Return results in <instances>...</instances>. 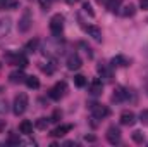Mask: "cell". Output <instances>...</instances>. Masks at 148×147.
I'll return each instance as SVG.
<instances>
[{
  "label": "cell",
  "instance_id": "484cf974",
  "mask_svg": "<svg viewBox=\"0 0 148 147\" xmlns=\"http://www.w3.org/2000/svg\"><path fill=\"white\" fill-rule=\"evenodd\" d=\"M83 10H84L88 16H91V17L95 16V10L91 9V3H90V2H84V3H83Z\"/></svg>",
  "mask_w": 148,
  "mask_h": 147
},
{
  "label": "cell",
  "instance_id": "f546056e",
  "mask_svg": "<svg viewBox=\"0 0 148 147\" xmlns=\"http://www.w3.org/2000/svg\"><path fill=\"white\" fill-rule=\"evenodd\" d=\"M9 111V104H7V101H0V114H5Z\"/></svg>",
  "mask_w": 148,
  "mask_h": 147
},
{
  "label": "cell",
  "instance_id": "d590c367",
  "mask_svg": "<svg viewBox=\"0 0 148 147\" xmlns=\"http://www.w3.org/2000/svg\"><path fill=\"white\" fill-rule=\"evenodd\" d=\"M74 2H77V0H67V3H74Z\"/></svg>",
  "mask_w": 148,
  "mask_h": 147
},
{
  "label": "cell",
  "instance_id": "5bb4252c",
  "mask_svg": "<svg viewBox=\"0 0 148 147\" xmlns=\"http://www.w3.org/2000/svg\"><path fill=\"white\" fill-rule=\"evenodd\" d=\"M19 132L24 133V135H31V133H33V123H31L29 119L21 121V125H19Z\"/></svg>",
  "mask_w": 148,
  "mask_h": 147
},
{
  "label": "cell",
  "instance_id": "d6a6232c",
  "mask_svg": "<svg viewBox=\"0 0 148 147\" xmlns=\"http://www.w3.org/2000/svg\"><path fill=\"white\" fill-rule=\"evenodd\" d=\"M143 85H145V90L148 94V69H147V73L143 74Z\"/></svg>",
  "mask_w": 148,
  "mask_h": 147
},
{
  "label": "cell",
  "instance_id": "4fadbf2b",
  "mask_svg": "<svg viewBox=\"0 0 148 147\" xmlns=\"http://www.w3.org/2000/svg\"><path fill=\"white\" fill-rule=\"evenodd\" d=\"M122 101H126V88L117 87L112 94V102H122Z\"/></svg>",
  "mask_w": 148,
  "mask_h": 147
},
{
  "label": "cell",
  "instance_id": "6da1fadb",
  "mask_svg": "<svg viewBox=\"0 0 148 147\" xmlns=\"http://www.w3.org/2000/svg\"><path fill=\"white\" fill-rule=\"evenodd\" d=\"M28 104H29V99H28V95L26 94H17L16 97H14V104H12V111H14V114L16 116H21V114H24L26 109H28Z\"/></svg>",
  "mask_w": 148,
  "mask_h": 147
},
{
  "label": "cell",
  "instance_id": "277c9868",
  "mask_svg": "<svg viewBox=\"0 0 148 147\" xmlns=\"http://www.w3.org/2000/svg\"><path fill=\"white\" fill-rule=\"evenodd\" d=\"M90 107H91V116L95 119H103L110 114V109L107 106H102V104H91Z\"/></svg>",
  "mask_w": 148,
  "mask_h": 147
},
{
  "label": "cell",
  "instance_id": "836d02e7",
  "mask_svg": "<svg viewBox=\"0 0 148 147\" xmlns=\"http://www.w3.org/2000/svg\"><path fill=\"white\" fill-rule=\"evenodd\" d=\"M140 9L148 10V0H140Z\"/></svg>",
  "mask_w": 148,
  "mask_h": 147
},
{
  "label": "cell",
  "instance_id": "44dd1931",
  "mask_svg": "<svg viewBox=\"0 0 148 147\" xmlns=\"http://www.w3.org/2000/svg\"><path fill=\"white\" fill-rule=\"evenodd\" d=\"M29 88H38L40 87V80L36 76H26V81H24Z\"/></svg>",
  "mask_w": 148,
  "mask_h": 147
},
{
  "label": "cell",
  "instance_id": "8fae6325",
  "mask_svg": "<svg viewBox=\"0 0 148 147\" xmlns=\"http://www.w3.org/2000/svg\"><path fill=\"white\" fill-rule=\"evenodd\" d=\"M102 90H103V83H102V80H93L91 81V85H90V94L93 95V97H97V95H100L102 94Z\"/></svg>",
  "mask_w": 148,
  "mask_h": 147
},
{
  "label": "cell",
  "instance_id": "30bf717a",
  "mask_svg": "<svg viewBox=\"0 0 148 147\" xmlns=\"http://www.w3.org/2000/svg\"><path fill=\"white\" fill-rule=\"evenodd\" d=\"M84 30H86V33L93 38L95 42H102V30H100L98 26H95V24H90V26H86Z\"/></svg>",
  "mask_w": 148,
  "mask_h": 147
},
{
  "label": "cell",
  "instance_id": "e575fe53",
  "mask_svg": "<svg viewBox=\"0 0 148 147\" xmlns=\"http://www.w3.org/2000/svg\"><path fill=\"white\" fill-rule=\"evenodd\" d=\"M84 139H86V140H88V142H95V137H93V135H86V137H84Z\"/></svg>",
  "mask_w": 148,
  "mask_h": 147
},
{
  "label": "cell",
  "instance_id": "4dcf8cb0",
  "mask_svg": "<svg viewBox=\"0 0 148 147\" xmlns=\"http://www.w3.org/2000/svg\"><path fill=\"white\" fill-rule=\"evenodd\" d=\"M62 118V112L57 109V111H53V114H52V118H50V121H59Z\"/></svg>",
  "mask_w": 148,
  "mask_h": 147
},
{
  "label": "cell",
  "instance_id": "cb8c5ba5",
  "mask_svg": "<svg viewBox=\"0 0 148 147\" xmlns=\"http://www.w3.org/2000/svg\"><path fill=\"white\" fill-rule=\"evenodd\" d=\"M38 43H40V40H38V38H35V40H29V42L26 43V47H24V49H26L28 52H35V50L38 49Z\"/></svg>",
  "mask_w": 148,
  "mask_h": 147
},
{
  "label": "cell",
  "instance_id": "5b68a950",
  "mask_svg": "<svg viewBox=\"0 0 148 147\" xmlns=\"http://www.w3.org/2000/svg\"><path fill=\"white\" fill-rule=\"evenodd\" d=\"M66 90H67L66 83H64V81H59V83L48 92V95H50V99H53V101H60V99L66 95Z\"/></svg>",
  "mask_w": 148,
  "mask_h": 147
},
{
  "label": "cell",
  "instance_id": "7c38bea8",
  "mask_svg": "<svg viewBox=\"0 0 148 147\" xmlns=\"http://www.w3.org/2000/svg\"><path fill=\"white\" fill-rule=\"evenodd\" d=\"M9 80H10V83H24L26 81V74L23 73V68L19 71H12L9 74Z\"/></svg>",
  "mask_w": 148,
  "mask_h": 147
},
{
  "label": "cell",
  "instance_id": "ba28073f",
  "mask_svg": "<svg viewBox=\"0 0 148 147\" xmlns=\"http://www.w3.org/2000/svg\"><path fill=\"white\" fill-rule=\"evenodd\" d=\"M10 28H12V19L10 17H2L0 19V38L7 37L10 33Z\"/></svg>",
  "mask_w": 148,
  "mask_h": 147
},
{
  "label": "cell",
  "instance_id": "d6986e66",
  "mask_svg": "<svg viewBox=\"0 0 148 147\" xmlns=\"http://www.w3.org/2000/svg\"><path fill=\"white\" fill-rule=\"evenodd\" d=\"M14 64H17L19 68H26V66H28V57H26L24 54H17V55L14 57Z\"/></svg>",
  "mask_w": 148,
  "mask_h": 147
},
{
  "label": "cell",
  "instance_id": "1f68e13d",
  "mask_svg": "<svg viewBox=\"0 0 148 147\" xmlns=\"http://www.w3.org/2000/svg\"><path fill=\"white\" fill-rule=\"evenodd\" d=\"M14 0H0V9H9Z\"/></svg>",
  "mask_w": 148,
  "mask_h": 147
},
{
  "label": "cell",
  "instance_id": "7402d4cb",
  "mask_svg": "<svg viewBox=\"0 0 148 147\" xmlns=\"http://www.w3.org/2000/svg\"><path fill=\"white\" fill-rule=\"evenodd\" d=\"M86 83H88V80H86L83 74H76V76H74V85H76V87L83 88V87H86Z\"/></svg>",
  "mask_w": 148,
  "mask_h": 147
},
{
  "label": "cell",
  "instance_id": "ffe728a7",
  "mask_svg": "<svg viewBox=\"0 0 148 147\" xmlns=\"http://www.w3.org/2000/svg\"><path fill=\"white\" fill-rule=\"evenodd\" d=\"M105 5H107V9L110 10V12H119V5H121V0H107L105 2Z\"/></svg>",
  "mask_w": 148,
  "mask_h": 147
},
{
  "label": "cell",
  "instance_id": "7a4b0ae2",
  "mask_svg": "<svg viewBox=\"0 0 148 147\" xmlns=\"http://www.w3.org/2000/svg\"><path fill=\"white\" fill-rule=\"evenodd\" d=\"M64 30V16L62 14H55L52 19H50V31L53 37H60Z\"/></svg>",
  "mask_w": 148,
  "mask_h": 147
},
{
  "label": "cell",
  "instance_id": "52a82bcc",
  "mask_svg": "<svg viewBox=\"0 0 148 147\" xmlns=\"http://www.w3.org/2000/svg\"><path fill=\"white\" fill-rule=\"evenodd\" d=\"M134 123H136V116H134L133 111H124V112L121 114V125H124V126H133Z\"/></svg>",
  "mask_w": 148,
  "mask_h": 147
},
{
  "label": "cell",
  "instance_id": "83f0119b",
  "mask_svg": "<svg viewBox=\"0 0 148 147\" xmlns=\"http://www.w3.org/2000/svg\"><path fill=\"white\" fill-rule=\"evenodd\" d=\"M140 119H141V123H143V125H147V126H148V109L141 111V114H140Z\"/></svg>",
  "mask_w": 148,
  "mask_h": 147
},
{
  "label": "cell",
  "instance_id": "d4e9b609",
  "mask_svg": "<svg viewBox=\"0 0 148 147\" xmlns=\"http://www.w3.org/2000/svg\"><path fill=\"white\" fill-rule=\"evenodd\" d=\"M131 137H133V140H134L136 144H143V142H145V135H143V132H138V130H136V132H133Z\"/></svg>",
  "mask_w": 148,
  "mask_h": 147
},
{
  "label": "cell",
  "instance_id": "2e32d148",
  "mask_svg": "<svg viewBox=\"0 0 148 147\" xmlns=\"http://www.w3.org/2000/svg\"><path fill=\"white\" fill-rule=\"evenodd\" d=\"M119 14H121L122 17H131V16H134V14H136V7H134L133 3L124 5V7H122V10H119Z\"/></svg>",
  "mask_w": 148,
  "mask_h": 147
},
{
  "label": "cell",
  "instance_id": "4316f807",
  "mask_svg": "<svg viewBox=\"0 0 148 147\" xmlns=\"http://www.w3.org/2000/svg\"><path fill=\"white\" fill-rule=\"evenodd\" d=\"M7 144H10V146H19V144H21V140H19V137H17V135H10V137H9V140H7Z\"/></svg>",
  "mask_w": 148,
  "mask_h": 147
},
{
  "label": "cell",
  "instance_id": "9c48e42d",
  "mask_svg": "<svg viewBox=\"0 0 148 147\" xmlns=\"http://www.w3.org/2000/svg\"><path fill=\"white\" fill-rule=\"evenodd\" d=\"M81 64H83V62H81V57H79L76 52L67 55V68H69L71 71H74V69H79V68H81Z\"/></svg>",
  "mask_w": 148,
  "mask_h": 147
},
{
  "label": "cell",
  "instance_id": "603a6c76",
  "mask_svg": "<svg viewBox=\"0 0 148 147\" xmlns=\"http://www.w3.org/2000/svg\"><path fill=\"white\" fill-rule=\"evenodd\" d=\"M48 123H50V118H40L36 123H35V126H36L38 130H45L48 126Z\"/></svg>",
  "mask_w": 148,
  "mask_h": 147
},
{
  "label": "cell",
  "instance_id": "e0dca14e",
  "mask_svg": "<svg viewBox=\"0 0 148 147\" xmlns=\"http://www.w3.org/2000/svg\"><path fill=\"white\" fill-rule=\"evenodd\" d=\"M71 128H73L71 125H62V126L55 128V130L52 132V135H53V137H64V135H66L67 132H71Z\"/></svg>",
  "mask_w": 148,
  "mask_h": 147
},
{
  "label": "cell",
  "instance_id": "3957f363",
  "mask_svg": "<svg viewBox=\"0 0 148 147\" xmlns=\"http://www.w3.org/2000/svg\"><path fill=\"white\" fill-rule=\"evenodd\" d=\"M31 24H33V16H31V10H29V9H26V10L23 12V16L19 17L17 30H19L21 33H26V31L31 28Z\"/></svg>",
  "mask_w": 148,
  "mask_h": 147
},
{
  "label": "cell",
  "instance_id": "8992f818",
  "mask_svg": "<svg viewBox=\"0 0 148 147\" xmlns=\"http://www.w3.org/2000/svg\"><path fill=\"white\" fill-rule=\"evenodd\" d=\"M105 137H107V140H109V144H119L121 142V130L117 128V126H110L109 130H107V133H105Z\"/></svg>",
  "mask_w": 148,
  "mask_h": 147
},
{
  "label": "cell",
  "instance_id": "9a60e30c",
  "mask_svg": "<svg viewBox=\"0 0 148 147\" xmlns=\"http://www.w3.org/2000/svg\"><path fill=\"white\" fill-rule=\"evenodd\" d=\"M110 66L112 68H122V66H127V59H126L124 55H115V57H112Z\"/></svg>",
  "mask_w": 148,
  "mask_h": 147
},
{
  "label": "cell",
  "instance_id": "f1b7e54d",
  "mask_svg": "<svg viewBox=\"0 0 148 147\" xmlns=\"http://www.w3.org/2000/svg\"><path fill=\"white\" fill-rule=\"evenodd\" d=\"M38 2H40V5H41V9H45V10H48L53 0H38Z\"/></svg>",
  "mask_w": 148,
  "mask_h": 147
},
{
  "label": "cell",
  "instance_id": "ac0fdd59",
  "mask_svg": "<svg viewBox=\"0 0 148 147\" xmlns=\"http://www.w3.org/2000/svg\"><path fill=\"white\" fill-rule=\"evenodd\" d=\"M98 73H100V76H102L105 81H109V80L112 78V71L107 68V66H103V64H100V66H98Z\"/></svg>",
  "mask_w": 148,
  "mask_h": 147
}]
</instances>
